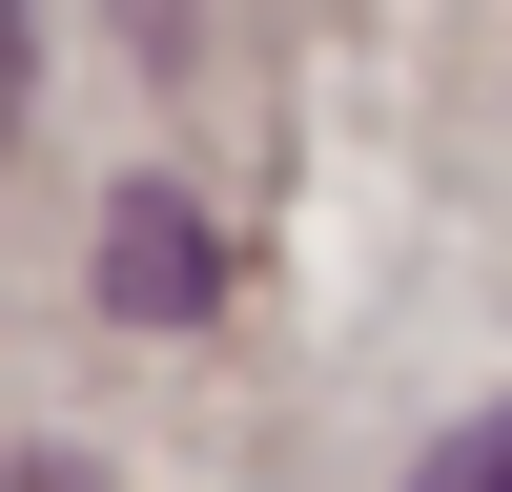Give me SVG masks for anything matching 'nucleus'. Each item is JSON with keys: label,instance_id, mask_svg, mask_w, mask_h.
<instances>
[{"label": "nucleus", "instance_id": "obj_3", "mask_svg": "<svg viewBox=\"0 0 512 492\" xmlns=\"http://www.w3.org/2000/svg\"><path fill=\"white\" fill-rule=\"evenodd\" d=\"M0 492H82V451H21V472H0Z\"/></svg>", "mask_w": 512, "mask_h": 492}, {"label": "nucleus", "instance_id": "obj_1", "mask_svg": "<svg viewBox=\"0 0 512 492\" xmlns=\"http://www.w3.org/2000/svg\"><path fill=\"white\" fill-rule=\"evenodd\" d=\"M205 267H226V246H205L164 185H123V205H103V308H123V328H185V308H205Z\"/></svg>", "mask_w": 512, "mask_h": 492}, {"label": "nucleus", "instance_id": "obj_2", "mask_svg": "<svg viewBox=\"0 0 512 492\" xmlns=\"http://www.w3.org/2000/svg\"><path fill=\"white\" fill-rule=\"evenodd\" d=\"M410 492H512V410H472V431H451V451H431Z\"/></svg>", "mask_w": 512, "mask_h": 492}, {"label": "nucleus", "instance_id": "obj_4", "mask_svg": "<svg viewBox=\"0 0 512 492\" xmlns=\"http://www.w3.org/2000/svg\"><path fill=\"white\" fill-rule=\"evenodd\" d=\"M0 103H21V21H0Z\"/></svg>", "mask_w": 512, "mask_h": 492}]
</instances>
